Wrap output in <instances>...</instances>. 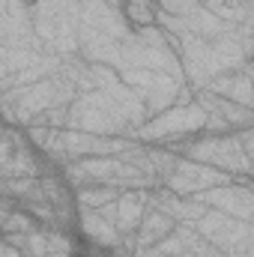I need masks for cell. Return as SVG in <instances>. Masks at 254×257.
Here are the masks:
<instances>
[{
  "mask_svg": "<svg viewBox=\"0 0 254 257\" xmlns=\"http://www.w3.org/2000/svg\"><path fill=\"white\" fill-rule=\"evenodd\" d=\"M126 15L132 24H153L156 21L153 0H126Z\"/></svg>",
  "mask_w": 254,
  "mask_h": 257,
  "instance_id": "cell-1",
  "label": "cell"
}]
</instances>
